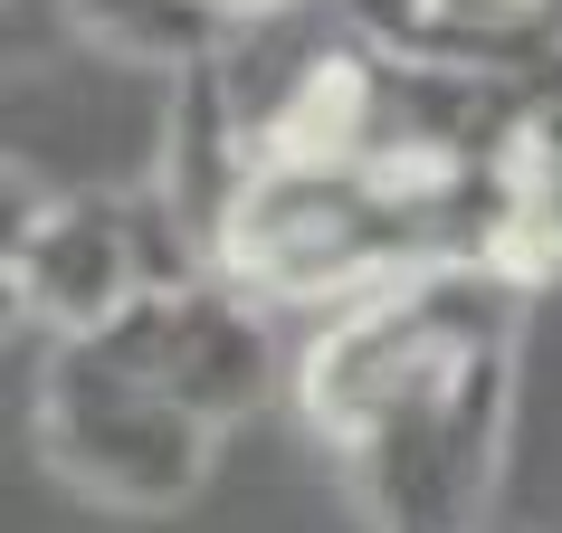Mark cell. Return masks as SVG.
<instances>
[{
    "mask_svg": "<svg viewBox=\"0 0 562 533\" xmlns=\"http://www.w3.org/2000/svg\"><path fill=\"white\" fill-rule=\"evenodd\" d=\"M0 286H10V325L58 333V343H87L95 325H115L144 296L124 191H48L38 172H10Z\"/></svg>",
    "mask_w": 562,
    "mask_h": 533,
    "instance_id": "cell-4",
    "label": "cell"
},
{
    "mask_svg": "<svg viewBox=\"0 0 562 533\" xmlns=\"http://www.w3.org/2000/svg\"><path fill=\"white\" fill-rule=\"evenodd\" d=\"M58 20L77 48H105L144 77H181L229 48V20L210 0H58Z\"/></svg>",
    "mask_w": 562,
    "mask_h": 533,
    "instance_id": "cell-6",
    "label": "cell"
},
{
    "mask_svg": "<svg viewBox=\"0 0 562 533\" xmlns=\"http://www.w3.org/2000/svg\"><path fill=\"white\" fill-rule=\"evenodd\" d=\"M344 30L429 67H476V77H562V0H334Z\"/></svg>",
    "mask_w": 562,
    "mask_h": 533,
    "instance_id": "cell-5",
    "label": "cell"
},
{
    "mask_svg": "<svg viewBox=\"0 0 562 533\" xmlns=\"http://www.w3.org/2000/svg\"><path fill=\"white\" fill-rule=\"evenodd\" d=\"M543 201H553V219H562V191H543Z\"/></svg>",
    "mask_w": 562,
    "mask_h": 533,
    "instance_id": "cell-8",
    "label": "cell"
},
{
    "mask_svg": "<svg viewBox=\"0 0 562 533\" xmlns=\"http://www.w3.org/2000/svg\"><path fill=\"white\" fill-rule=\"evenodd\" d=\"M210 10H220V20H229V30H258V20H286V10H296V0H210Z\"/></svg>",
    "mask_w": 562,
    "mask_h": 533,
    "instance_id": "cell-7",
    "label": "cell"
},
{
    "mask_svg": "<svg viewBox=\"0 0 562 533\" xmlns=\"http://www.w3.org/2000/svg\"><path fill=\"white\" fill-rule=\"evenodd\" d=\"M515 447V325L468 333L344 447L372 533H476Z\"/></svg>",
    "mask_w": 562,
    "mask_h": 533,
    "instance_id": "cell-1",
    "label": "cell"
},
{
    "mask_svg": "<svg viewBox=\"0 0 562 533\" xmlns=\"http://www.w3.org/2000/svg\"><path fill=\"white\" fill-rule=\"evenodd\" d=\"M95 353L134 372V382L172 390L191 419L229 429V419H258L277 390H286V343L267 325V296L229 286V276H191V286H144L115 325L87 333Z\"/></svg>",
    "mask_w": 562,
    "mask_h": 533,
    "instance_id": "cell-3",
    "label": "cell"
},
{
    "mask_svg": "<svg viewBox=\"0 0 562 533\" xmlns=\"http://www.w3.org/2000/svg\"><path fill=\"white\" fill-rule=\"evenodd\" d=\"M38 457L58 486L115 504V514H172L210 486L220 429L191 419L172 390L115 372L95 343H58L38 372Z\"/></svg>",
    "mask_w": 562,
    "mask_h": 533,
    "instance_id": "cell-2",
    "label": "cell"
}]
</instances>
